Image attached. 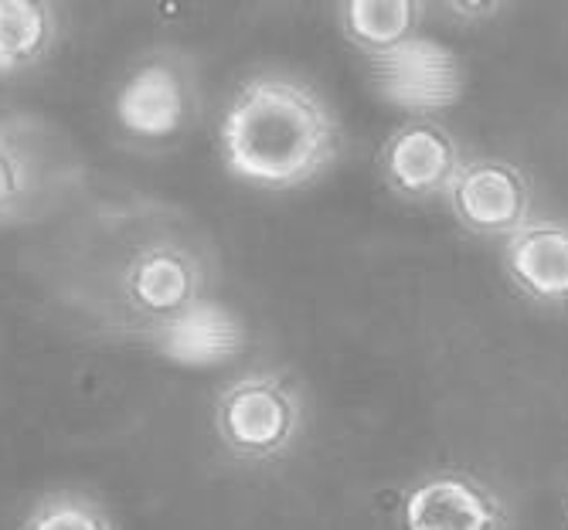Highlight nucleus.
I'll list each match as a JSON object with an SVG mask.
<instances>
[{
    "mask_svg": "<svg viewBox=\"0 0 568 530\" xmlns=\"http://www.w3.org/2000/svg\"><path fill=\"white\" fill-rule=\"evenodd\" d=\"M446 11L456 18V21H490V18H497V14H504L507 8L504 4H490V0H487V4H484V0H480V4H474V0H467V4H463V0H459V4H446Z\"/></svg>",
    "mask_w": 568,
    "mask_h": 530,
    "instance_id": "obj_15",
    "label": "nucleus"
},
{
    "mask_svg": "<svg viewBox=\"0 0 568 530\" xmlns=\"http://www.w3.org/2000/svg\"><path fill=\"white\" fill-rule=\"evenodd\" d=\"M51 181V150L28 133L24 120H0V225L31 218L48 201Z\"/></svg>",
    "mask_w": 568,
    "mask_h": 530,
    "instance_id": "obj_10",
    "label": "nucleus"
},
{
    "mask_svg": "<svg viewBox=\"0 0 568 530\" xmlns=\"http://www.w3.org/2000/svg\"><path fill=\"white\" fill-rule=\"evenodd\" d=\"M398 530H510V510L480 476L436 469L402 493Z\"/></svg>",
    "mask_w": 568,
    "mask_h": 530,
    "instance_id": "obj_7",
    "label": "nucleus"
},
{
    "mask_svg": "<svg viewBox=\"0 0 568 530\" xmlns=\"http://www.w3.org/2000/svg\"><path fill=\"white\" fill-rule=\"evenodd\" d=\"M303 395L280 370H248L232 381L212 411L222 449L239 462H273L303 436Z\"/></svg>",
    "mask_w": 568,
    "mask_h": 530,
    "instance_id": "obj_4",
    "label": "nucleus"
},
{
    "mask_svg": "<svg viewBox=\"0 0 568 530\" xmlns=\"http://www.w3.org/2000/svg\"><path fill=\"white\" fill-rule=\"evenodd\" d=\"M334 105L293 72H255L229 99L219 123L225 171L255 191H300L341 156Z\"/></svg>",
    "mask_w": 568,
    "mask_h": 530,
    "instance_id": "obj_2",
    "label": "nucleus"
},
{
    "mask_svg": "<svg viewBox=\"0 0 568 530\" xmlns=\"http://www.w3.org/2000/svg\"><path fill=\"white\" fill-rule=\"evenodd\" d=\"M21 530H116L110 510L82 493H51L24 520Z\"/></svg>",
    "mask_w": 568,
    "mask_h": 530,
    "instance_id": "obj_14",
    "label": "nucleus"
},
{
    "mask_svg": "<svg viewBox=\"0 0 568 530\" xmlns=\"http://www.w3.org/2000/svg\"><path fill=\"white\" fill-rule=\"evenodd\" d=\"M446 204L470 235L507 242L531 222V184L518 164L500 156H474L456 171Z\"/></svg>",
    "mask_w": 568,
    "mask_h": 530,
    "instance_id": "obj_6",
    "label": "nucleus"
},
{
    "mask_svg": "<svg viewBox=\"0 0 568 530\" xmlns=\"http://www.w3.org/2000/svg\"><path fill=\"white\" fill-rule=\"evenodd\" d=\"M59 8L48 0H0V75H21L51 59L59 44Z\"/></svg>",
    "mask_w": 568,
    "mask_h": 530,
    "instance_id": "obj_11",
    "label": "nucleus"
},
{
    "mask_svg": "<svg viewBox=\"0 0 568 530\" xmlns=\"http://www.w3.org/2000/svg\"><path fill=\"white\" fill-rule=\"evenodd\" d=\"M463 153L453 133L436 120L398 123L378 150V171L392 194L405 201L446 197Z\"/></svg>",
    "mask_w": 568,
    "mask_h": 530,
    "instance_id": "obj_8",
    "label": "nucleus"
},
{
    "mask_svg": "<svg viewBox=\"0 0 568 530\" xmlns=\"http://www.w3.org/2000/svg\"><path fill=\"white\" fill-rule=\"evenodd\" d=\"M504 273L528 299L568 309V225L531 218L504 242Z\"/></svg>",
    "mask_w": 568,
    "mask_h": 530,
    "instance_id": "obj_9",
    "label": "nucleus"
},
{
    "mask_svg": "<svg viewBox=\"0 0 568 530\" xmlns=\"http://www.w3.org/2000/svg\"><path fill=\"white\" fill-rule=\"evenodd\" d=\"M245 340V330L235 316H229L219 306H201L197 313H191L187 320H181L178 327L164 330L153 347H161L164 354H174L181 360H197V364H209V360H222L232 357Z\"/></svg>",
    "mask_w": 568,
    "mask_h": 530,
    "instance_id": "obj_13",
    "label": "nucleus"
},
{
    "mask_svg": "<svg viewBox=\"0 0 568 530\" xmlns=\"http://www.w3.org/2000/svg\"><path fill=\"white\" fill-rule=\"evenodd\" d=\"M368 75L375 92L395 110L412 113V120H433L453 110L467 92V69L459 55L429 34H416L385 55L368 59Z\"/></svg>",
    "mask_w": 568,
    "mask_h": 530,
    "instance_id": "obj_5",
    "label": "nucleus"
},
{
    "mask_svg": "<svg viewBox=\"0 0 568 530\" xmlns=\"http://www.w3.org/2000/svg\"><path fill=\"white\" fill-rule=\"evenodd\" d=\"M204 95L201 72L184 48H150L113 92V130L136 153H164L194 133Z\"/></svg>",
    "mask_w": 568,
    "mask_h": 530,
    "instance_id": "obj_3",
    "label": "nucleus"
},
{
    "mask_svg": "<svg viewBox=\"0 0 568 530\" xmlns=\"http://www.w3.org/2000/svg\"><path fill=\"white\" fill-rule=\"evenodd\" d=\"M426 18V8L416 0H344L337 8L341 34L365 51L368 59L385 55L402 41L423 34L419 24Z\"/></svg>",
    "mask_w": 568,
    "mask_h": 530,
    "instance_id": "obj_12",
    "label": "nucleus"
},
{
    "mask_svg": "<svg viewBox=\"0 0 568 530\" xmlns=\"http://www.w3.org/2000/svg\"><path fill=\"white\" fill-rule=\"evenodd\" d=\"M51 265V289L92 327L153 344L209 306L212 255L184 215L158 204L102 207Z\"/></svg>",
    "mask_w": 568,
    "mask_h": 530,
    "instance_id": "obj_1",
    "label": "nucleus"
}]
</instances>
